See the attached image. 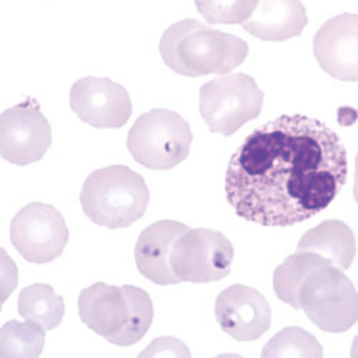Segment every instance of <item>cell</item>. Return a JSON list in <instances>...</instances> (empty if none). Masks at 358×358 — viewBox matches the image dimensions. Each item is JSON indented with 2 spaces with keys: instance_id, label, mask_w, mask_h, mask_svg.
<instances>
[{
  "instance_id": "10",
  "label": "cell",
  "mask_w": 358,
  "mask_h": 358,
  "mask_svg": "<svg viewBox=\"0 0 358 358\" xmlns=\"http://www.w3.org/2000/svg\"><path fill=\"white\" fill-rule=\"evenodd\" d=\"M52 143V128L35 99L6 109L0 119L2 158L15 165L41 161Z\"/></svg>"
},
{
  "instance_id": "14",
  "label": "cell",
  "mask_w": 358,
  "mask_h": 358,
  "mask_svg": "<svg viewBox=\"0 0 358 358\" xmlns=\"http://www.w3.org/2000/svg\"><path fill=\"white\" fill-rule=\"evenodd\" d=\"M188 229L185 224L172 220L158 221L143 229L135 247V261L141 275L157 285L181 282L172 271L169 257L173 244Z\"/></svg>"
},
{
  "instance_id": "19",
  "label": "cell",
  "mask_w": 358,
  "mask_h": 358,
  "mask_svg": "<svg viewBox=\"0 0 358 358\" xmlns=\"http://www.w3.org/2000/svg\"><path fill=\"white\" fill-rule=\"evenodd\" d=\"M45 328L34 321H9L2 327V357H39L45 344Z\"/></svg>"
},
{
  "instance_id": "7",
  "label": "cell",
  "mask_w": 358,
  "mask_h": 358,
  "mask_svg": "<svg viewBox=\"0 0 358 358\" xmlns=\"http://www.w3.org/2000/svg\"><path fill=\"white\" fill-rule=\"evenodd\" d=\"M264 92L245 73L221 75L199 91V112L213 134L231 136L244 124L258 117Z\"/></svg>"
},
{
  "instance_id": "22",
  "label": "cell",
  "mask_w": 358,
  "mask_h": 358,
  "mask_svg": "<svg viewBox=\"0 0 358 358\" xmlns=\"http://www.w3.org/2000/svg\"><path fill=\"white\" fill-rule=\"evenodd\" d=\"M139 357H191V352L179 340L157 338Z\"/></svg>"
},
{
  "instance_id": "21",
  "label": "cell",
  "mask_w": 358,
  "mask_h": 358,
  "mask_svg": "<svg viewBox=\"0 0 358 358\" xmlns=\"http://www.w3.org/2000/svg\"><path fill=\"white\" fill-rule=\"evenodd\" d=\"M259 0H195V6L211 24H238L250 19Z\"/></svg>"
},
{
  "instance_id": "17",
  "label": "cell",
  "mask_w": 358,
  "mask_h": 358,
  "mask_svg": "<svg viewBox=\"0 0 358 358\" xmlns=\"http://www.w3.org/2000/svg\"><path fill=\"white\" fill-rule=\"evenodd\" d=\"M17 310L20 317L34 321L46 331L59 327L65 315V301L48 284H34L19 294Z\"/></svg>"
},
{
  "instance_id": "16",
  "label": "cell",
  "mask_w": 358,
  "mask_h": 358,
  "mask_svg": "<svg viewBox=\"0 0 358 358\" xmlns=\"http://www.w3.org/2000/svg\"><path fill=\"white\" fill-rule=\"evenodd\" d=\"M298 251H313L330 259L337 268L347 271L355 252V235L352 229L340 220H327L307 231L296 245Z\"/></svg>"
},
{
  "instance_id": "8",
  "label": "cell",
  "mask_w": 358,
  "mask_h": 358,
  "mask_svg": "<svg viewBox=\"0 0 358 358\" xmlns=\"http://www.w3.org/2000/svg\"><path fill=\"white\" fill-rule=\"evenodd\" d=\"M234 247L228 238L215 229L189 228L173 244L171 268L181 282L206 284L229 275Z\"/></svg>"
},
{
  "instance_id": "23",
  "label": "cell",
  "mask_w": 358,
  "mask_h": 358,
  "mask_svg": "<svg viewBox=\"0 0 358 358\" xmlns=\"http://www.w3.org/2000/svg\"><path fill=\"white\" fill-rule=\"evenodd\" d=\"M354 198L358 203V154L355 157V175H354Z\"/></svg>"
},
{
  "instance_id": "24",
  "label": "cell",
  "mask_w": 358,
  "mask_h": 358,
  "mask_svg": "<svg viewBox=\"0 0 358 358\" xmlns=\"http://www.w3.org/2000/svg\"><path fill=\"white\" fill-rule=\"evenodd\" d=\"M350 357L352 358H358V336L354 338L352 341V347H351V351H350Z\"/></svg>"
},
{
  "instance_id": "12",
  "label": "cell",
  "mask_w": 358,
  "mask_h": 358,
  "mask_svg": "<svg viewBox=\"0 0 358 358\" xmlns=\"http://www.w3.org/2000/svg\"><path fill=\"white\" fill-rule=\"evenodd\" d=\"M222 331L236 341H255L271 327V308L257 289L235 284L224 289L215 303Z\"/></svg>"
},
{
  "instance_id": "6",
  "label": "cell",
  "mask_w": 358,
  "mask_h": 358,
  "mask_svg": "<svg viewBox=\"0 0 358 358\" xmlns=\"http://www.w3.org/2000/svg\"><path fill=\"white\" fill-rule=\"evenodd\" d=\"M127 143L138 164L148 169L168 171L188 158L192 131L179 113L152 109L136 119Z\"/></svg>"
},
{
  "instance_id": "13",
  "label": "cell",
  "mask_w": 358,
  "mask_h": 358,
  "mask_svg": "<svg viewBox=\"0 0 358 358\" xmlns=\"http://www.w3.org/2000/svg\"><path fill=\"white\" fill-rule=\"evenodd\" d=\"M314 56L330 76L358 80V15L343 13L327 20L314 36Z\"/></svg>"
},
{
  "instance_id": "1",
  "label": "cell",
  "mask_w": 358,
  "mask_h": 358,
  "mask_svg": "<svg viewBox=\"0 0 358 358\" xmlns=\"http://www.w3.org/2000/svg\"><path fill=\"white\" fill-rule=\"evenodd\" d=\"M347 176V151L330 127L282 115L257 128L231 157L225 194L245 221L291 227L327 210Z\"/></svg>"
},
{
  "instance_id": "15",
  "label": "cell",
  "mask_w": 358,
  "mask_h": 358,
  "mask_svg": "<svg viewBox=\"0 0 358 358\" xmlns=\"http://www.w3.org/2000/svg\"><path fill=\"white\" fill-rule=\"evenodd\" d=\"M308 23L301 0H259L248 20L245 31L268 42H284L303 34Z\"/></svg>"
},
{
  "instance_id": "5",
  "label": "cell",
  "mask_w": 358,
  "mask_h": 358,
  "mask_svg": "<svg viewBox=\"0 0 358 358\" xmlns=\"http://www.w3.org/2000/svg\"><path fill=\"white\" fill-rule=\"evenodd\" d=\"M298 310H304L324 333H345L358 321V291L344 271L328 261L303 281Z\"/></svg>"
},
{
  "instance_id": "3",
  "label": "cell",
  "mask_w": 358,
  "mask_h": 358,
  "mask_svg": "<svg viewBox=\"0 0 358 358\" xmlns=\"http://www.w3.org/2000/svg\"><path fill=\"white\" fill-rule=\"evenodd\" d=\"M78 306L83 324L119 347L141 341L154 321L151 296L132 285L96 282L80 291Z\"/></svg>"
},
{
  "instance_id": "20",
  "label": "cell",
  "mask_w": 358,
  "mask_h": 358,
  "mask_svg": "<svg viewBox=\"0 0 358 358\" xmlns=\"http://www.w3.org/2000/svg\"><path fill=\"white\" fill-rule=\"evenodd\" d=\"M324 350L317 338L300 327L284 328L262 348L261 357H322Z\"/></svg>"
},
{
  "instance_id": "9",
  "label": "cell",
  "mask_w": 358,
  "mask_h": 358,
  "mask_svg": "<svg viewBox=\"0 0 358 358\" xmlns=\"http://www.w3.org/2000/svg\"><path fill=\"white\" fill-rule=\"evenodd\" d=\"M10 240L17 252L32 264H48L61 257L69 241L64 215L55 206L32 202L15 215Z\"/></svg>"
},
{
  "instance_id": "18",
  "label": "cell",
  "mask_w": 358,
  "mask_h": 358,
  "mask_svg": "<svg viewBox=\"0 0 358 358\" xmlns=\"http://www.w3.org/2000/svg\"><path fill=\"white\" fill-rule=\"evenodd\" d=\"M330 259L313 251H298L285 258L274 271V291L280 300L298 310V291L306 277Z\"/></svg>"
},
{
  "instance_id": "2",
  "label": "cell",
  "mask_w": 358,
  "mask_h": 358,
  "mask_svg": "<svg viewBox=\"0 0 358 358\" xmlns=\"http://www.w3.org/2000/svg\"><path fill=\"white\" fill-rule=\"evenodd\" d=\"M159 52L173 72L198 78L210 73L224 75L243 65L248 56V45L234 35L187 19L166 29Z\"/></svg>"
},
{
  "instance_id": "11",
  "label": "cell",
  "mask_w": 358,
  "mask_h": 358,
  "mask_svg": "<svg viewBox=\"0 0 358 358\" xmlns=\"http://www.w3.org/2000/svg\"><path fill=\"white\" fill-rule=\"evenodd\" d=\"M69 101L80 121L98 129L122 128L132 115L128 91L108 78L79 79L71 89Z\"/></svg>"
},
{
  "instance_id": "4",
  "label": "cell",
  "mask_w": 358,
  "mask_h": 358,
  "mask_svg": "<svg viewBox=\"0 0 358 358\" xmlns=\"http://www.w3.org/2000/svg\"><path fill=\"white\" fill-rule=\"evenodd\" d=\"M151 201L145 179L125 165L96 169L80 191L85 215L109 229L128 228L141 220Z\"/></svg>"
}]
</instances>
